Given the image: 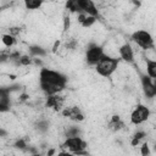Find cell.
<instances>
[{
    "label": "cell",
    "instance_id": "6da1fadb",
    "mask_svg": "<svg viewBox=\"0 0 156 156\" xmlns=\"http://www.w3.org/2000/svg\"><path fill=\"white\" fill-rule=\"evenodd\" d=\"M39 83L40 89L46 95H51L57 94L65 89L67 84V78L60 72L49 68H41L39 72Z\"/></svg>",
    "mask_w": 156,
    "mask_h": 156
},
{
    "label": "cell",
    "instance_id": "7a4b0ae2",
    "mask_svg": "<svg viewBox=\"0 0 156 156\" xmlns=\"http://www.w3.org/2000/svg\"><path fill=\"white\" fill-rule=\"evenodd\" d=\"M118 63H119L118 58L111 57V56H108V55L105 54V55L98 61V63L95 65V69H96V72H98L99 76L107 78V77H110V76L117 69Z\"/></svg>",
    "mask_w": 156,
    "mask_h": 156
},
{
    "label": "cell",
    "instance_id": "3957f363",
    "mask_svg": "<svg viewBox=\"0 0 156 156\" xmlns=\"http://www.w3.org/2000/svg\"><path fill=\"white\" fill-rule=\"evenodd\" d=\"M132 40L145 51L154 49V39L147 30H143V29L135 30L132 34Z\"/></svg>",
    "mask_w": 156,
    "mask_h": 156
},
{
    "label": "cell",
    "instance_id": "277c9868",
    "mask_svg": "<svg viewBox=\"0 0 156 156\" xmlns=\"http://www.w3.org/2000/svg\"><path fill=\"white\" fill-rule=\"evenodd\" d=\"M62 147L67 149L68 151L73 152V154H85L83 150L87 147V143L79 136H67L65 143L62 144Z\"/></svg>",
    "mask_w": 156,
    "mask_h": 156
},
{
    "label": "cell",
    "instance_id": "5b68a950",
    "mask_svg": "<svg viewBox=\"0 0 156 156\" xmlns=\"http://www.w3.org/2000/svg\"><path fill=\"white\" fill-rule=\"evenodd\" d=\"M149 116H150V110H149V107H146L145 105L139 104V105L135 106V108H134V110L132 111V113H130V122H132L133 124L138 126V124L144 123V122L149 118Z\"/></svg>",
    "mask_w": 156,
    "mask_h": 156
},
{
    "label": "cell",
    "instance_id": "8992f818",
    "mask_svg": "<svg viewBox=\"0 0 156 156\" xmlns=\"http://www.w3.org/2000/svg\"><path fill=\"white\" fill-rule=\"evenodd\" d=\"M104 55H105V52H104L102 46L96 45V44H90L87 52H85V61L88 62V65H91V66L94 65L95 66L98 63V61Z\"/></svg>",
    "mask_w": 156,
    "mask_h": 156
},
{
    "label": "cell",
    "instance_id": "52a82bcc",
    "mask_svg": "<svg viewBox=\"0 0 156 156\" xmlns=\"http://www.w3.org/2000/svg\"><path fill=\"white\" fill-rule=\"evenodd\" d=\"M77 1V12L78 13H85L89 16L98 17L99 10L95 6L93 0H76Z\"/></svg>",
    "mask_w": 156,
    "mask_h": 156
},
{
    "label": "cell",
    "instance_id": "ba28073f",
    "mask_svg": "<svg viewBox=\"0 0 156 156\" xmlns=\"http://www.w3.org/2000/svg\"><path fill=\"white\" fill-rule=\"evenodd\" d=\"M140 78H141V85H143V89H144L145 95L147 98H154L155 94H156V85L151 82L152 78H150L146 74H141Z\"/></svg>",
    "mask_w": 156,
    "mask_h": 156
},
{
    "label": "cell",
    "instance_id": "9c48e42d",
    "mask_svg": "<svg viewBox=\"0 0 156 156\" xmlns=\"http://www.w3.org/2000/svg\"><path fill=\"white\" fill-rule=\"evenodd\" d=\"M63 102H65V98L58 95L57 94H51V95H48V99H46V106L50 107V108H54L56 111L61 110L62 106H63Z\"/></svg>",
    "mask_w": 156,
    "mask_h": 156
},
{
    "label": "cell",
    "instance_id": "30bf717a",
    "mask_svg": "<svg viewBox=\"0 0 156 156\" xmlns=\"http://www.w3.org/2000/svg\"><path fill=\"white\" fill-rule=\"evenodd\" d=\"M118 54L121 56V58L123 61H126L127 63H132L134 61V51L132 49V46L128 43H124L123 45L119 46L118 49Z\"/></svg>",
    "mask_w": 156,
    "mask_h": 156
},
{
    "label": "cell",
    "instance_id": "8fae6325",
    "mask_svg": "<svg viewBox=\"0 0 156 156\" xmlns=\"http://www.w3.org/2000/svg\"><path fill=\"white\" fill-rule=\"evenodd\" d=\"M62 115L65 117H68L72 121H82L84 118L82 111L79 110V107L77 106H69V107H65V110H62Z\"/></svg>",
    "mask_w": 156,
    "mask_h": 156
},
{
    "label": "cell",
    "instance_id": "7c38bea8",
    "mask_svg": "<svg viewBox=\"0 0 156 156\" xmlns=\"http://www.w3.org/2000/svg\"><path fill=\"white\" fill-rule=\"evenodd\" d=\"M98 17H94V16H89V15H85V13H78V21L79 23L83 26V27H91L95 21H96Z\"/></svg>",
    "mask_w": 156,
    "mask_h": 156
},
{
    "label": "cell",
    "instance_id": "4fadbf2b",
    "mask_svg": "<svg viewBox=\"0 0 156 156\" xmlns=\"http://www.w3.org/2000/svg\"><path fill=\"white\" fill-rule=\"evenodd\" d=\"M124 123L121 121V118L118 116H112V118L108 122V129L112 132H118L121 129H123Z\"/></svg>",
    "mask_w": 156,
    "mask_h": 156
},
{
    "label": "cell",
    "instance_id": "5bb4252c",
    "mask_svg": "<svg viewBox=\"0 0 156 156\" xmlns=\"http://www.w3.org/2000/svg\"><path fill=\"white\" fill-rule=\"evenodd\" d=\"M146 61V73L150 78H156V61L155 60H150L149 57L145 58Z\"/></svg>",
    "mask_w": 156,
    "mask_h": 156
},
{
    "label": "cell",
    "instance_id": "9a60e30c",
    "mask_svg": "<svg viewBox=\"0 0 156 156\" xmlns=\"http://www.w3.org/2000/svg\"><path fill=\"white\" fill-rule=\"evenodd\" d=\"M10 88H0V102L10 106Z\"/></svg>",
    "mask_w": 156,
    "mask_h": 156
},
{
    "label": "cell",
    "instance_id": "2e32d148",
    "mask_svg": "<svg viewBox=\"0 0 156 156\" xmlns=\"http://www.w3.org/2000/svg\"><path fill=\"white\" fill-rule=\"evenodd\" d=\"M27 10H37L41 7L44 0H22Z\"/></svg>",
    "mask_w": 156,
    "mask_h": 156
},
{
    "label": "cell",
    "instance_id": "e0dca14e",
    "mask_svg": "<svg viewBox=\"0 0 156 156\" xmlns=\"http://www.w3.org/2000/svg\"><path fill=\"white\" fill-rule=\"evenodd\" d=\"M1 40H2V44L5 46H7V48L12 46L16 43V38L13 35H11V34H4L2 38H1Z\"/></svg>",
    "mask_w": 156,
    "mask_h": 156
},
{
    "label": "cell",
    "instance_id": "ac0fdd59",
    "mask_svg": "<svg viewBox=\"0 0 156 156\" xmlns=\"http://www.w3.org/2000/svg\"><path fill=\"white\" fill-rule=\"evenodd\" d=\"M146 136V134H145V132H136L134 135H133V139H132V145L133 146H135V145H138L139 143H140V140H143L144 138Z\"/></svg>",
    "mask_w": 156,
    "mask_h": 156
},
{
    "label": "cell",
    "instance_id": "d6986e66",
    "mask_svg": "<svg viewBox=\"0 0 156 156\" xmlns=\"http://www.w3.org/2000/svg\"><path fill=\"white\" fill-rule=\"evenodd\" d=\"M79 134V129L77 127H69L68 130L66 132V138L67 136H77Z\"/></svg>",
    "mask_w": 156,
    "mask_h": 156
},
{
    "label": "cell",
    "instance_id": "ffe728a7",
    "mask_svg": "<svg viewBox=\"0 0 156 156\" xmlns=\"http://www.w3.org/2000/svg\"><path fill=\"white\" fill-rule=\"evenodd\" d=\"M30 54L32 55H40V56H44L45 55V51L41 49V48H38V46H32L30 48Z\"/></svg>",
    "mask_w": 156,
    "mask_h": 156
},
{
    "label": "cell",
    "instance_id": "44dd1931",
    "mask_svg": "<svg viewBox=\"0 0 156 156\" xmlns=\"http://www.w3.org/2000/svg\"><path fill=\"white\" fill-rule=\"evenodd\" d=\"M30 62H32V60H30L29 56H21V57H18V63L22 65V66H28Z\"/></svg>",
    "mask_w": 156,
    "mask_h": 156
},
{
    "label": "cell",
    "instance_id": "7402d4cb",
    "mask_svg": "<svg viewBox=\"0 0 156 156\" xmlns=\"http://www.w3.org/2000/svg\"><path fill=\"white\" fill-rule=\"evenodd\" d=\"M37 126H38V129H39V130H43V132H44V130L48 129V123H46V121H40Z\"/></svg>",
    "mask_w": 156,
    "mask_h": 156
},
{
    "label": "cell",
    "instance_id": "603a6c76",
    "mask_svg": "<svg viewBox=\"0 0 156 156\" xmlns=\"http://www.w3.org/2000/svg\"><path fill=\"white\" fill-rule=\"evenodd\" d=\"M18 33H20V28H18V27H11V28L9 29V34H11V35H13V37H16Z\"/></svg>",
    "mask_w": 156,
    "mask_h": 156
},
{
    "label": "cell",
    "instance_id": "cb8c5ba5",
    "mask_svg": "<svg viewBox=\"0 0 156 156\" xmlns=\"http://www.w3.org/2000/svg\"><path fill=\"white\" fill-rule=\"evenodd\" d=\"M15 146H16V147H20V149H24L27 145H26V143H24L22 139H20V140H17V141H16Z\"/></svg>",
    "mask_w": 156,
    "mask_h": 156
},
{
    "label": "cell",
    "instance_id": "d4e9b609",
    "mask_svg": "<svg viewBox=\"0 0 156 156\" xmlns=\"http://www.w3.org/2000/svg\"><path fill=\"white\" fill-rule=\"evenodd\" d=\"M150 152H149V146L146 145V144H143V146H141V155L143 156H146V155H149Z\"/></svg>",
    "mask_w": 156,
    "mask_h": 156
},
{
    "label": "cell",
    "instance_id": "484cf974",
    "mask_svg": "<svg viewBox=\"0 0 156 156\" xmlns=\"http://www.w3.org/2000/svg\"><path fill=\"white\" fill-rule=\"evenodd\" d=\"M9 110H10V106H6V105H4V104L0 102V112H6Z\"/></svg>",
    "mask_w": 156,
    "mask_h": 156
},
{
    "label": "cell",
    "instance_id": "4316f807",
    "mask_svg": "<svg viewBox=\"0 0 156 156\" xmlns=\"http://www.w3.org/2000/svg\"><path fill=\"white\" fill-rule=\"evenodd\" d=\"M68 27H69V17H65V30L66 29H68Z\"/></svg>",
    "mask_w": 156,
    "mask_h": 156
},
{
    "label": "cell",
    "instance_id": "83f0119b",
    "mask_svg": "<svg viewBox=\"0 0 156 156\" xmlns=\"http://www.w3.org/2000/svg\"><path fill=\"white\" fill-rule=\"evenodd\" d=\"M5 135H7V132L4 130L2 128H0V136H5Z\"/></svg>",
    "mask_w": 156,
    "mask_h": 156
},
{
    "label": "cell",
    "instance_id": "f1b7e54d",
    "mask_svg": "<svg viewBox=\"0 0 156 156\" xmlns=\"http://www.w3.org/2000/svg\"><path fill=\"white\" fill-rule=\"evenodd\" d=\"M1 10H2V7H0V12H1Z\"/></svg>",
    "mask_w": 156,
    "mask_h": 156
}]
</instances>
